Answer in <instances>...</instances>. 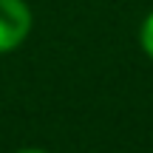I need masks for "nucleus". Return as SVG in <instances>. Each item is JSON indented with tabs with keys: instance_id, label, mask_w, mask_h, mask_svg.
<instances>
[{
	"instance_id": "nucleus-1",
	"label": "nucleus",
	"mask_w": 153,
	"mask_h": 153,
	"mask_svg": "<svg viewBox=\"0 0 153 153\" xmlns=\"http://www.w3.org/2000/svg\"><path fill=\"white\" fill-rule=\"evenodd\" d=\"M34 28V14L26 0H0V54L17 51Z\"/></svg>"
},
{
	"instance_id": "nucleus-2",
	"label": "nucleus",
	"mask_w": 153,
	"mask_h": 153,
	"mask_svg": "<svg viewBox=\"0 0 153 153\" xmlns=\"http://www.w3.org/2000/svg\"><path fill=\"white\" fill-rule=\"evenodd\" d=\"M139 45H142L145 57L153 60V11L142 20V26H139Z\"/></svg>"
},
{
	"instance_id": "nucleus-3",
	"label": "nucleus",
	"mask_w": 153,
	"mask_h": 153,
	"mask_svg": "<svg viewBox=\"0 0 153 153\" xmlns=\"http://www.w3.org/2000/svg\"><path fill=\"white\" fill-rule=\"evenodd\" d=\"M17 153H48V150H40V148H26V150H17Z\"/></svg>"
}]
</instances>
